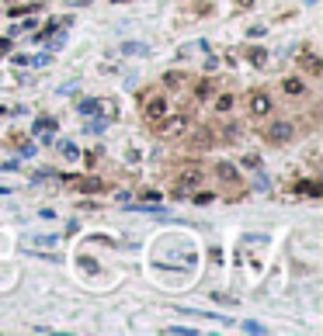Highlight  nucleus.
Listing matches in <instances>:
<instances>
[{
	"mask_svg": "<svg viewBox=\"0 0 323 336\" xmlns=\"http://www.w3.org/2000/svg\"><path fill=\"white\" fill-rule=\"evenodd\" d=\"M296 63H299V69H306L310 76H323V59L310 49V45H303V49L296 52Z\"/></svg>",
	"mask_w": 323,
	"mask_h": 336,
	"instance_id": "obj_6",
	"label": "nucleus"
},
{
	"mask_svg": "<svg viewBox=\"0 0 323 336\" xmlns=\"http://www.w3.org/2000/svg\"><path fill=\"white\" fill-rule=\"evenodd\" d=\"M184 80H188L184 73H167V76H163V83H167V87H184Z\"/></svg>",
	"mask_w": 323,
	"mask_h": 336,
	"instance_id": "obj_19",
	"label": "nucleus"
},
{
	"mask_svg": "<svg viewBox=\"0 0 323 336\" xmlns=\"http://www.w3.org/2000/svg\"><path fill=\"white\" fill-rule=\"evenodd\" d=\"M143 201H160V191H153V187H146V191H143Z\"/></svg>",
	"mask_w": 323,
	"mask_h": 336,
	"instance_id": "obj_24",
	"label": "nucleus"
},
{
	"mask_svg": "<svg viewBox=\"0 0 323 336\" xmlns=\"http://www.w3.org/2000/svg\"><path fill=\"white\" fill-rule=\"evenodd\" d=\"M243 330L247 333H264V326H257V323H243Z\"/></svg>",
	"mask_w": 323,
	"mask_h": 336,
	"instance_id": "obj_26",
	"label": "nucleus"
},
{
	"mask_svg": "<svg viewBox=\"0 0 323 336\" xmlns=\"http://www.w3.org/2000/svg\"><path fill=\"white\" fill-rule=\"evenodd\" d=\"M292 191H303V194H313V198H317V194H323V184H317V180H313V184H296Z\"/></svg>",
	"mask_w": 323,
	"mask_h": 336,
	"instance_id": "obj_17",
	"label": "nucleus"
},
{
	"mask_svg": "<svg viewBox=\"0 0 323 336\" xmlns=\"http://www.w3.org/2000/svg\"><path fill=\"white\" fill-rule=\"evenodd\" d=\"M97 153H101V149H87V156H83V160H87V167H94V163H97Z\"/></svg>",
	"mask_w": 323,
	"mask_h": 336,
	"instance_id": "obj_25",
	"label": "nucleus"
},
{
	"mask_svg": "<svg viewBox=\"0 0 323 336\" xmlns=\"http://www.w3.org/2000/svg\"><path fill=\"white\" fill-rule=\"evenodd\" d=\"M237 3H240V7H250V3H254V0H237Z\"/></svg>",
	"mask_w": 323,
	"mask_h": 336,
	"instance_id": "obj_29",
	"label": "nucleus"
},
{
	"mask_svg": "<svg viewBox=\"0 0 323 336\" xmlns=\"http://www.w3.org/2000/svg\"><path fill=\"white\" fill-rule=\"evenodd\" d=\"M38 7H42V0H28V3H14L7 14H10V17H17V14H35Z\"/></svg>",
	"mask_w": 323,
	"mask_h": 336,
	"instance_id": "obj_13",
	"label": "nucleus"
},
{
	"mask_svg": "<svg viewBox=\"0 0 323 336\" xmlns=\"http://www.w3.org/2000/svg\"><path fill=\"white\" fill-rule=\"evenodd\" d=\"M282 90H285L289 97H303V94H306V83H303L299 76H285V80H282Z\"/></svg>",
	"mask_w": 323,
	"mask_h": 336,
	"instance_id": "obj_12",
	"label": "nucleus"
},
{
	"mask_svg": "<svg viewBox=\"0 0 323 336\" xmlns=\"http://www.w3.org/2000/svg\"><path fill=\"white\" fill-rule=\"evenodd\" d=\"M10 45H14L10 38H0V56H7V52H10Z\"/></svg>",
	"mask_w": 323,
	"mask_h": 336,
	"instance_id": "obj_27",
	"label": "nucleus"
},
{
	"mask_svg": "<svg viewBox=\"0 0 323 336\" xmlns=\"http://www.w3.org/2000/svg\"><path fill=\"white\" fill-rule=\"evenodd\" d=\"M97 108H101V111H104V118H108V122H111V118H115V115H118V104H115V101H111V97H104V101H101V104H97Z\"/></svg>",
	"mask_w": 323,
	"mask_h": 336,
	"instance_id": "obj_16",
	"label": "nucleus"
},
{
	"mask_svg": "<svg viewBox=\"0 0 323 336\" xmlns=\"http://www.w3.org/2000/svg\"><path fill=\"white\" fill-rule=\"evenodd\" d=\"M216 177H219L223 184H240V180H243L240 170H237L233 163H226V160H219V163H216Z\"/></svg>",
	"mask_w": 323,
	"mask_h": 336,
	"instance_id": "obj_8",
	"label": "nucleus"
},
{
	"mask_svg": "<svg viewBox=\"0 0 323 336\" xmlns=\"http://www.w3.org/2000/svg\"><path fill=\"white\" fill-rule=\"evenodd\" d=\"M139 104H143V118H146L150 125H153V122H160L163 115H167V97H163L160 90H143Z\"/></svg>",
	"mask_w": 323,
	"mask_h": 336,
	"instance_id": "obj_2",
	"label": "nucleus"
},
{
	"mask_svg": "<svg viewBox=\"0 0 323 336\" xmlns=\"http://www.w3.org/2000/svg\"><path fill=\"white\" fill-rule=\"evenodd\" d=\"M66 3H70V7H87L90 0H66Z\"/></svg>",
	"mask_w": 323,
	"mask_h": 336,
	"instance_id": "obj_28",
	"label": "nucleus"
},
{
	"mask_svg": "<svg viewBox=\"0 0 323 336\" xmlns=\"http://www.w3.org/2000/svg\"><path fill=\"white\" fill-rule=\"evenodd\" d=\"M212 94H216V80L212 76H205V80L195 83V101H209Z\"/></svg>",
	"mask_w": 323,
	"mask_h": 336,
	"instance_id": "obj_11",
	"label": "nucleus"
},
{
	"mask_svg": "<svg viewBox=\"0 0 323 336\" xmlns=\"http://www.w3.org/2000/svg\"><path fill=\"white\" fill-rule=\"evenodd\" d=\"M56 243H59V236H45V239H38V243H35V239H24L21 246H24V250H31V253H45V250L52 253V250H56Z\"/></svg>",
	"mask_w": 323,
	"mask_h": 336,
	"instance_id": "obj_9",
	"label": "nucleus"
},
{
	"mask_svg": "<svg viewBox=\"0 0 323 336\" xmlns=\"http://www.w3.org/2000/svg\"><path fill=\"white\" fill-rule=\"evenodd\" d=\"M243 167H250V170H257V167H261V156H254V153H250V156H243Z\"/></svg>",
	"mask_w": 323,
	"mask_h": 336,
	"instance_id": "obj_22",
	"label": "nucleus"
},
{
	"mask_svg": "<svg viewBox=\"0 0 323 336\" xmlns=\"http://www.w3.org/2000/svg\"><path fill=\"white\" fill-rule=\"evenodd\" d=\"M83 129H87V132H104V129H108V118H104V115H97V118H90V122H87V125H83Z\"/></svg>",
	"mask_w": 323,
	"mask_h": 336,
	"instance_id": "obj_15",
	"label": "nucleus"
},
{
	"mask_svg": "<svg viewBox=\"0 0 323 336\" xmlns=\"http://www.w3.org/2000/svg\"><path fill=\"white\" fill-rule=\"evenodd\" d=\"M202 184V167H195V163H188V167H181L177 170V187H174V194L177 198H184L191 187H198Z\"/></svg>",
	"mask_w": 323,
	"mask_h": 336,
	"instance_id": "obj_5",
	"label": "nucleus"
},
{
	"mask_svg": "<svg viewBox=\"0 0 323 336\" xmlns=\"http://www.w3.org/2000/svg\"><path fill=\"white\" fill-rule=\"evenodd\" d=\"M35 132H38V135H42V132H56V118H52V115L38 118V122H35Z\"/></svg>",
	"mask_w": 323,
	"mask_h": 336,
	"instance_id": "obj_14",
	"label": "nucleus"
},
{
	"mask_svg": "<svg viewBox=\"0 0 323 336\" xmlns=\"http://www.w3.org/2000/svg\"><path fill=\"white\" fill-rule=\"evenodd\" d=\"M77 111H80V115H94V111H97V101H94V97H83L80 104H77Z\"/></svg>",
	"mask_w": 323,
	"mask_h": 336,
	"instance_id": "obj_18",
	"label": "nucleus"
},
{
	"mask_svg": "<svg viewBox=\"0 0 323 336\" xmlns=\"http://www.w3.org/2000/svg\"><path fill=\"white\" fill-rule=\"evenodd\" d=\"M73 191H80V194H101V191H108V184L104 180H97V177H63Z\"/></svg>",
	"mask_w": 323,
	"mask_h": 336,
	"instance_id": "obj_7",
	"label": "nucleus"
},
{
	"mask_svg": "<svg viewBox=\"0 0 323 336\" xmlns=\"http://www.w3.org/2000/svg\"><path fill=\"white\" fill-rule=\"evenodd\" d=\"M264 142L268 146H285V142H292V135H296V122H289V118H275V122H268L264 129Z\"/></svg>",
	"mask_w": 323,
	"mask_h": 336,
	"instance_id": "obj_1",
	"label": "nucleus"
},
{
	"mask_svg": "<svg viewBox=\"0 0 323 336\" xmlns=\"http://www.w3.org/2000/svg\"><path fill=\"white\" fill-rule=\"evenodd\" d=\"M167 333L170 336H195V330L191 326H167Z\"/></svg>",
	"mask_w": 323,
	"mask_h": 336,
	"instance_id": "obj_20",
	"label": "nucleus"
},
{
	"mask_svg": "<svg viewBox=\"0 0 323 336\" xmlns=\"http://www.w3.org/2000/svg\"><path fill=\"white\" fill-rule=\"evenodd\" d=\"M271 108H275V101H271L268 90H250V94H247V115H250V118H268Z\"/></svg>",
	"mask_w": 323,
	"mask_h": 336,
	"instance_id": "obj_4",
	"label": "nucleus"
},
{
	"mask_svg": "<svg viewBox=\"0 0 323 336\" xmlns=\"http://www.w3.org/2000/svg\"><path fill=\"white\" fill-rule=\"evenodd\" d=\"M59 149H63V156H70V160L77 156V146H73V142H59Z\"/></svg>",
	"mask_w": 323,
	"mask_h": 336,
	"instance_id": "obj_21",
	"label": "nucleus"
},
{
	"mask_svg": "<svg viewBox=\"0 0 323 336\" xmlns=\"http://www.w3.org/2000/svg\"><path fill=\"white\" fill-rule=\"evenodd\" d=\"M188 125H191V118L188 115H163L160 122H153V132L160 135V139H177V135H184L188 132Z\"/></svg>",
	"mask_w": 323,
	"mask_h": 336,
	"instance_id": "obj_3",
	"label": "nucleus"
},
{
	"mask_svg": "<svg viewBox=\"0 0 323 336\" xmlns=\"http://www.w3.org/2000/svg\"><path fill=\"white\" fill-rule=\"evenodd\" d=\"M250 63H257V66H264V52H261V49H250Z\"/></svg>",
	"mask_w": 323,
	"mask_h": 336,
	"instance_id": "obj_23",
	"label": "nucleus"
},
{
	"mask_svg": "<svg viewBox=\"0 0 323 336\" xmlns=\"http://www.w3.org/2000/svg\"><path fill=\"white\" fill-rule=\"evenodd\" d=\"M233 104H237V97L223 90V94H216V101H212V111H216V115H230V111H233Z\"/></svg>",
	"mask_w": 323,
	"mask_h": 336,
	"instance_id": "obj_10",
	"label": "nucleus"
}]
</instances>
